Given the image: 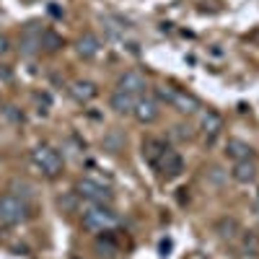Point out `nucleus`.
<instances>
[{
	"label": "nucleus",
	"instance_id": "f257e3e1",
	"mask_svg": "<svg viewBox=\"0 0 259 259\" xmlns=\"http://www.w3.org/2000/svg\"><path fill=\"white\" fill-rule=\"evenodd\" d=\"M117 223H119L117 212H112L109 207H104V205L91 202L89 207L83 210V228H85V231H91V233H104V231H112Z\"/></svg>",
	"mask_w": 259,
	"mask_h": 259
},
{
	"label": "nucleus",
	"instance_id": "f03ea898",
	"mask_svg": "<svg viewBox=\"0 0 259 259\" xmlns=\"http://www.w3.org/2000/svg\"><path fill=\"white\" fill-rule=\"evenodd\" d=\"M31 161H34V166L41 171V174L50 177V179L60 177V171H62V158H60L57 150L50 148V145L34 148V150H31Z\"/></svg>",
	"mask_w": 259,
	"mask_h": 259
},
{
	"label": "nucleus",
	"instance_id": "7ed1b4c3",
	"mask_svg": "<svg viewBox=\"0 0 259 259\" xmlns=\"http://www.w3.org/2000/svg\"><path fill=\"white\" fill-rule=\"evenodd\" d=\"M26 215H29V207L21 197H16V194H3L0 197V223L18 226L21 221H26Z\"/></svg>",
	"mask_w": 259,
	"mask_h": 259
},
{
	"label": "nucleus",
	"instance_id": "20e7f679",
	"mask_svg": "<svg viewBox=\"0 0 259 259\" xmlns=\"http://www.w3.org/2000/svg\"><path fill=\"white\" fill-rule=\"evenodd\" d=\"M158 94V99H163L166 104H171L177 112H182V114H194L200 109V101L194 99V96H189L187 91H179V89H168V85H161V89L156 91Z\"/></svg>",
	"mask_w": 259,
	"mask_h": 259
},
{
	"label": "nucleus",
	"instance_id": "39448f33",
	"mask_svg": "<svg viewBox=\"0 0 259 259\" xmlns=\"http://www.w3.org/2000/svg\"><path fill=\"white\" fill-rule=\"evenodd\" d=\"M156 168L161 171L166 179H177L182 171H184V158L177 153L174 148H166L163 153H161V158L156 161Z\"/></svg>",
	"mask_w": 259,
	"mask_h": 259
},
{
	"label": "nucleus",
	"instance_id": "423d86ee",
	"mask_svg": "<svg viewBox=\"0 0 259 259\" xmlns=\"http://www.w3.org/2000/svg\"><path fill=\"white\" fill-rule=\"evenodd\" d=\"M78 194H80V197H85L89 202H96V205L112 202L109 187H101V184L94 182V179H80V182H78Z\"/></svg>",
	"mask_w": 259,
	"mask_h": 259
},
{
	"label": "nucleus",
	"instance_id": "0eeeda50",
	"mask_svg": "<svg viewBox=\"0 0 259 259\" xmlns=\"http://www.w3.org/2000/svg\"><path fill=\"white\" fill-rule=\"evenodd\" d=\"M133 117L140 122V124H153L158 117H161V109H158V101L156 99H148V96H140L135 109H133Z\"/></svg>",
	"mask_w": 259,
	"mask_h": 259
},
{
	"label": "nucleus",
	"instance_id": "6e6552de",
	"mask_svg": "<svg viewBox=\"0 0 259 259\" xmlns=\"http://www.w3.org/2000/svg\"><path fill=\"white\" fill-rule=\"evenodd\" d=\"M117 91H124V94H133V96H140L145 91V75L138 73V70H127L119 80H117Z\"/></svg>",
	"mask_w": 259,
	"mask_h": 259
},
{
	"label": "nucleus",
	"instance_id": "1a4fd4ad",
	"mask_svg": "<svg viewBox=\"0 0 259 259\" xmlns=\"http://www.w3.org/2000/svg\"><path fill=\"white\" fill-rule=\"evenodd\" d=\"M140 96H133V94H124V91H114L112 99H109V106L117 112V114H133L135 104H138Z\"/></svg>",
	"mask_w": 259,
	"mask_h": 259
},
{
	"label": "nucleus",
	"instance_id": "9d476101",
	"mask_svg": "<svg viewBox=\"0 0 259 259\" xmlns=\"http://www.w3.org/2000/svg\"><path fill=\"white\" fill-rule=\"evenodd\" d=\"M231 177L236 179V182H241V184H249V182H254L256 179V163L249 158V161H236V166H233V171H231Z\"/></svg>",
	"mask_w": 259,
	"mask_h": 259
},
{
	"label": "nucleus",
	"instance_id": "9b49d317",
	"mask_svg": "<svg viewBox=\"0 0 259 259\" xmlns=\"http://www.w3.org/2000/svg\"><path fill=\"white\" fill-rule=\"evenodd\" d=\"M78 55L83 57V60H94L96 55H99V50H101V45H99V39H96V34H83L80 39H78Z\"/></svg>",
	"mask_w": 259,
	"mask_h": 259
},
{
	"label": "nucleus",
	"instance_id": "f8f14e48",
	"mask_svg": "<svg viewBox=\"0 0 259 259\" xmlns=\"http://www.w3.org/2000/svg\"><path fill=\"white\" fill-rule=\"evenodd\" d=\"M70 94L78 99V101H91V99H96V94H99V89L91 83V80H75L73 85H70Z\"/></svg>",
	"mask_w": 259,
	"mask_h": 259
},
{
	"label": "nucleus",
	"instance_id": "ddd939ff",
	"mask_svg": "<svg viewBox=\"0 0 259 259\" xmlns=\"http://www.w3.org/2000/svg\"><path fill=\"white\" fill-rule=\"evenodd\" d=\"M226 153L233 161H249L251 158V145L244 143V140H228L226 143Z\"/></svg>",
	"mask_w": 259,
	"mask_h": 259
},
{
	"label": "nucleus",
	"instance_id": "4468645a",
	"mask_svg": "<svg viewBox=\"0 0 259 259\" xmlns=\"http://www.w3.org/2000/svg\"><path fill=\"white\" fill-rule=\"evenodd\" d=\"M202 130H205V135H210V140L215 135H221V130H223V117L218 112H205L202 114Z\"/></svg>",
	"mask_w": 259,
	"mask_h": 259
},
{
	"label": "nucleus",
	"instance_id": "2eb2a0df",
	"mask_svg": "<svg viewBox=\"0 0 259 259\" xmlns=\"http://www.w3.org/2000/svg\"><path fill=\"white\" fill-rule=\"evenodd\" d=\"M166 148H168V145H166L163 140H158V138H148V140H145V145H143V156L156 166V161L161 158V153H163Z\"/></svg>",
	"mask_w": 259,
	"mask_h": 259
},
{
	"label": "nucleus",
	"instance_id": "dca6fc26",
	"mask_svg": "<svg viewBox=\"0 0 259 259\" xmlns=\"http://www.w3.org/2000/svg\"><path fill=\"white\" fill-rule=\"evenodd\" d=\"M215 233H221V239H236L241 233V228L236 223V218H221L215 223Z\"/></svg>",
	"mask_w": 259,
	"mask_h": 259
},
{
	"label": "nucleus",
	"instance_id": "f3484780",
	"mask_svg": "<svg viewBox=\"0 0 259 259\" xmlns=\"http://www.w3.org/2000/svg\"><path fill=\"white\" fill-rule=\"evenodd\" d=\"M122 145H124L122 130H109V133L104 135V150H109V153H119Z\"/></svg>",
	"mask_w": 259,
	"mask_h": 259
},
{
	"label": "nucleus",
	"instance_id": "a211bd4d",
	"mask_svg": "<svg viewBox=\"0 0 259 259\" xmlns=\"http://www.w3.org/2000/svg\"><path fill=\"white\" fill-rule=\"evenodd\" d=\"M21 47H24V52L26 55H31L36 47H41V34L34 29V24L26 29V34H24V39H21Z\"/></svg>",
	"mask_w": 259,
	"mask_h": 259
},
{
	"label": "nucleus",
	"instance_id": "6ab92c4d",
	"mask_svg": "<svg viewBox=\"0 0 259 259\" xmlns=\"http://www.w3.org/2000/svg\"><path fill=\"white\" fill-rule=\"evenodd\" d=\"M241 251L244 254H256L259 251V239L254 233H244L241 236Z\"/></svg>",
	"mask_w": 259,
	"mask_h": 259
},
{
	"label": "nucleus",
	"instance_id": "aec40b11",
	"mask_svg": "<svg viewBox=\"0 0 259 259\" xmlns=\"http://www.w3.org/2000/svg\"><path fill=\"white\" fill-rule=\"evenodd\" d=\"M8 50H11V47H8V39H6V36H0V55H6Z\"/></svg>",
	"mask_w": 259,
	"mask_h": 259
}]
</instances>
